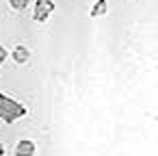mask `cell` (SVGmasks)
Segmentation results:
<instances>
[{
    "instance_id": "5",
    "label": "cell",
    "mask_w": 158,
    "mask_h": 156,
    "mask_svg": "<svg viewBox=\"0 0 158 156\" xmlns=\"http://www.w3.org/2000/svg\"><path fill=\"white\" fill-rule=\"evenodd\" d=\"M106 13H108V0H95V2L91 5V9H89V18L91 20H98V18L106 15Z\"/></svg>"
},
{
    "instance_id": "6",
    "label": "cell",
    "mask_w": 158,
    "mask_h": 156,
    "mask_svg": "<svg viewBox=\"0 0 158 156\" xmlns=\"http://www.w3.org/2000/svg\"><path fill=\"white\" fill-rule=\"evenodd\" d=\"M7 2H9V7H11L13 11L22 13V11H26V9H28V5H31V0H7Z\"/></svg>"
},
{
    "instance_id": "2",
    "label": "cell",
    "mask_w": 158,
    "mask_h": 156,
    "mask_svg": "<svg viewBox=\"0 0 158 156\" xmlns=\"http://www.w3.org/2000/svg\"><path fill=\"white\" fill-rule=\"evenodd\" d=\"M54 13V2L52 0H35L33 2V20L44 24L50 20V15Z\"/></svg>"
},
{
    "instance_id": "1",
    "label": "cell",
    "mask_w": 158,
    "mask_h": 156,
    "mask_svg": "<svg viewBox=\"0 0 158 156\" xmlns=\"http://www.w3.org/2000/svg\"><path fill=\"white\" fill-rule=\"evenodd\" d=\"M26 115H28V108L20 100H15V98H11V95L0 91V121L15 124L18 119H22Z\"/></svg>"
},
{
    "instance_id": "8",
    "label": "cell",
    "mask_w": 158,
    "mask_h": 156,
    "mask_svg": "<svg viewBox=\"0 0 158 156\" xmlns=\"http://www.w3.org/2000/svg\"><path fill=\"white\" fill-rule=\"evenodd\" d=\"M5 152H7V147H5V143L0 141V156H5Z\"/></svg>"
},
{
    "instance_id": "7",
    "label": "cell",
    "mask_w": 158,
    "mask_h": 156,
    "mask_svg": "<svg viewBox=\"0 0 158 156\" xmlns=\"http://www.w3.org/2000/svg\"><path fill=\"white\" fill-rule=\"evenodd\" d=\"M7 59H9V50H7L2 44H0V67H2V63H5Z\"/></svg>"
},
{
    "instance_id": "3",
    "label": "cell",
    "mask_w": 158,
    "mask_h": 156,
    "mask_svg": "<svg viewBox=\"0 0 158 156\" xmlns=\"http://www.w3.org/2000/svg\"><path fill=\"white\" fill-rule=\"evenodd\" d=\"M37 154V143L33 139H20L13 147V156H35Z\"/></svg>"
},
{
    "instance_id": "4",
    "label": "cell",
    "mask_w": 158,
    "mask_h": 156,
    "mask_svg": "<svg viewBox=\"0 0 158 156\" xmlns=\"http://www.w3.org/2000/svg\"><path fill=\"white\" fill-rule=\"evenodd\" d=\"M9 59L13 61V63H18V65H24V63H28V59H31V50H28V46H24V44H18L11 52H9Z\"/></svg>"
}]
</instances>
